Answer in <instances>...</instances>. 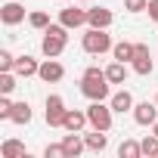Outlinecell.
Segmentation results:
<instances>
[{"label":"cell","mask_w":158,"mask_h":158,"mask_svg":"<svg viewBox=\"0 0 158 158\" xmlns=\"http://www.w3.org/2000/svg\"><path fill=\"white\" fill-rule=\"evenodd\" d=\"M81 93L93 102V99H109V77H106V68H96V65H90L87 71H84V77H81Z\"/></svg>","instance_id":"obj_1"},{"label":"cell","mask_w":158,"mask_h":158,"mask_svg":"<svg viewBox=\"0 0 158 158\" xmlns=\"http://www.w3.org/2000/svg\"><path fill=\"white\" fill-rule=\"evenodd\" d=\"M65 47H68V28H65L62 22H59V25H50V28L44 31V40H40L44 56H47V59H56Z\"/></svg>","instance_id":"obj_2"},{"label":"cell","mask_w":158,"mask_h":158,"mask_svg":"<svg viewBox=\"0 0 158 158\" xmlns=\"http://www.w3.org/2000/svg\"><path fill=\"white\" fill-rule=\"evenodd\" d=\"M81 44H84V53H90V56H102V53H109V50L115 47L112 37L106 34V28H90Z\"/></svg>","instance_id":"obj_3"},{"label":"cell","mask_w":158,"mask_h":158,"mask_svg":"<svg viewBox=\"0 0 158 158\" xmlns=\"http://www.w3.org/2000/svg\"><path fill=\"white\" fill-rule=\"evenodd\" d=\"M87 118H90V127H96V130H112V106H106L102 99H93L90 106H87Z\"/></svg>","instance_id":"obj_4"},{"label":"cell","mask_w":158,"mask_h":158,"mask_svg":"<svg viewBox=\"0 0 158 158\" xmlns=\"http://www.w3.org/2000/svg\"><path fill=\"white\" fill-rule=\"evenodd\" d=\"M65 99L62 96H56V93H50L47 96V124L50 127H62V121H65Z\"/></svg>","instance_id":"obj_5"},{"label":"cell","mask_w":158,"mask_h":158,"mask_svg":"<svg viewBox=\"0 0 158 158\" xmlns=\"http://www.w3.org/2000/svg\"><path fill=\"white\" fill-rule=\"evenodd\" d=\"M133 121L136 124H143V127H152L155 121H158V102H136L133 106Z\"/></svg>","instance_id":"obj_6"},{"label":"cell","mask_w":158,"mask_h":158,"mask_svg":"<svg viewBox=\"0 0 158 158\" xmlns=\"http://www.w3.org/2000/svg\"><path fill=\"white\" fill-rule=\"evenodd\" d=\"M0 22H3L6 28H13V25L25 22V6H22V3H16V0L3 3V10H0Z\"/></svg>","instance_id":"obj_7"},{"label":"cell","mask_w":158,"mask_h":158,"mask_svg":"<svg viewBox=\"0 0 158 158\" xmlns=\"http://www.w3.org/2000/svg\"><path fill=\"white\" fill-rule=\"evenodd\" d=\"M112 22H115L112 10H106V6H90L87 10V25L90 28H109Z\"/></svg>","instance_id":"obj_8"},{"label":"cell","mask_w":158,"mask_h":158,"mask_svg":"<svg viewBox=\"0 0 158 158\" xmlns=\"http://www.w3.org/2000/svg\"><path fill=\"white\" fill-rule=\"evenodd\" d=\"M37 77H40L44 84H56V81H62V77H65V68H62V65H59L56 59H47V62L40 65Z\"/></svg>","instance_id":"obj_9"},{"label":"cell","mask_w":158,"mask_h":158,"mask_svg":"<svg viewBox=\"0 0 158 158\" xmlns=\"http://www.w3.org/2000/svg\"><path fill=\"white\" fill-rule=\"evenodd\" d=\"M59 22H62L65 28H81V25H87V10H77V6H65V10L59 13Z\"/></svg>","instance_id":"obj_10"},{"label":"cell","mask_w":158,"mask_h":158,"mask_svg":"<svg viewBox=\"0 0 158 158\" xmlns=\"http://www.w3.org/2000/svg\"><path fill=\"white\" fill-rule=\"evenodd\" d=\"M62 149H65V158H77V155L87 149V143H84V136H77L74 130H68L62 136Z\"/></svg>","instance_id":"obj_11"},{"label":"cell","mask_w":158,"mask_h":158,"mask_svg":"<svg viewBox=\"0 0 158 158\" xmlns=\"http://www.w3.org/2000/svg\"><path fill=\"white\" fill-rule=\"evenodd\" d=\"M84 124H90L87 112H77V109H68V112H65V121H62V127H65V130L81 133V130H84Z\"/></svg>","instance_id":"obj_12"},{"label":"cell","mask_w":158,"mask_h":158,"mask_svg":"<svg viewBox=\"0 0 158 158\" xmlns=\"http://www.w3.org/2000/svg\"><path fill=\"white\" fill-rule=\"evenodd\" d=\"M109 106H112V112H118V115H124V112H133V96L127 93V90H118V93H112V99H109Z\"/></svg>","instance_id":"obj_13"},{"label":"cell","mask_w":158,"mask_h":158,"mask_svg":"<svg viewBox=\"0 0 158 158\" xmlns=\"http://www.w3.org/2000/svg\"><path fill=\"white\" fill-rule=\"evenodd\" d=\"M19 77H31V74H37L40 71V65H37V59L34 56H16V68H13Z\"/></svg>","instance_id":"obj_14"},{"label":"cell","mask_w":158,"mask_h":158,"mask_svg":"<svg viewBox=\"0 0 158 158\" xmlns=\"http://www.w3.org/2000/svg\"><path fill=\"white\" fill-rule=\"evenodd\" d=\"M84 143H87V149L90 152H106V146H109V136H106V130H90V133H84Z\"/></svg>","instance_id":"obj_15"},{"label":"cell","mask_w":158,"mask_h":158,"mask_svg":"<svg viewBox=\"0 0 158 158\" xmlns=\"http://www.w3.org/2000/svg\"><path fill=\"white\" fill-rule=\"evenodd\" d=\"M106 77H109V84H124L127 81V62H112L109 68H106Z\"/></svg>","instance_id":"obj_16"},{"label":"cell","mask_w":158,"mask_h":158,"mask_svg":"<svg viewBox=\"0 0 158 158\" xmlns=\"http://www.w3.org/2000/svg\"><path fill=\"white\" fill-rule=\"evenodd\" d=\"M0 155H3V158H25V143L22 139H3Z\"/></svg>","instance_id":"obj_17"},{"label":"cell","mask_w":158,"mask_h":158,"mask_svg":"<svg viewBox=\"0 0 158 158\" xmlns=\"http://www.w3.org/2000/svg\"><path fill=\"white\" fill-rule=\"evenodd\" d=\"M112 56H115L118 62H133V56H136V44L121 40V44H115V47H112Z\"/></svg>","instance_id":"obj_18"},{"label":"cell","mask_w":158,"mask_h":158,"mask_svg":"<svg viewBox=\"0 0 158 158\" xmlns=\"http://www.w3.org/2000/svg\"><path fill=\"white\" fill-rule=\"evenodd\" d=\"M31 118H34V112H31L28 102H16V106H13V115H10L13 124H28Z\"/></svg>","instance_id":"obj_19"},{"label":"cell","mask_w":158,"mask_h":158,"mask_svg":"<svg viewBox=\"0 0 158 158\" xmlns=\"http://www.w3.org/2000/svg\"><path fill=\"white\" fill-rule=\"evenodd\" d=\"M139 155H143V146L136 139H124L118 146V158H139Z\"/></svg>","instance_id":"obj_20"},{"label":"cell","mask_w":158,"mask_h":158,"mask_svg":"<svg viewBox=\"0 0 158 158\" xmlns=\"http://www.w3.org/2000/svg\"><path fill=\"white\" fill-rule=\"evenodd\" d=\"M28 25H31V28H37V31H47L53 22H50V16H47L44 10H37V13H31V16H28Z\"/></svg>","instance_id":"obj_21"},{"label":"cell","mask_w":158,"mask_h":158,"mask_svg":"<svg viewBox=\"0 0 158 158\" xmlns=\"http://www.w3.org/2000/svg\"><path fill=\"white\" fill-rule=\"evenodd\" d=\"M130 65H133V71H136V74H143V77H146V74H152V68H155V65H152V59H149V53H146V56H133V62H130Z\"/></svg>","instance_id":"obj_22"},{"label":"cell","mask_w":158,"mask_h":158,"mask_svg":"<svg viewBox=\"0 0 158 158\" xmlns=\"http://www.w3.org/2000/svg\"><path fill=\"white\" fill-rule=\"evenodd\" d=\"M16 77H19L16 71H0V93L10 96V93L16 90Z\"/></svg>","instance_id":"obj_23"},{"label":"cell","mask_w":158,"mask_h":158,"mask_svg":"<svg viewBox=\"0 0 158 158\" xmlns=\"http://www.w3.org/2000/svg\"><path fill=\"white\" fill-rule=\"evenodd\" d=\"M139 146H143V155H149V158H155V155H158V136H155V133H149Z\"/></svg>","instance_id":"obj_24"},{"label":"cell","mask_w":158,"mask_h":158,"mask_svg":"<svg viewBox=\"0 0 158 158\" xmlns=\"http://www.w3.org/2000/svg\"><path fill=\"white\" fill-rule=\"evenodd\" d=\"M16 68V56L10 50H0V71H13Z\"/></svg>","instance_id":"obj_25"},{"label":"cell","mask_w":158,"mask_h":158,"mask_svg":"<svg viewBox=\"0 0 158 158\" xmlns=\"http://www.w3.org/2000/svg\"><path fill=\"white\" fill-rule=\"evenodd\" d=\"M124 10L127 13H146L149 10V0H124Z\"/></svg>","instance_id":"obj_26"},{"label":"cell","mask_w":158,"mask_h":158,"mask_svg":"<svg viewBox=\"0 0 158 158\" xmlns=\"http://www.w3.org/2000/svg\"><path fill=\"white\" fill-rule=\"evenodd\" d=\"M13 106H16V102H13L6 93L0 96V118H3V121H10V115H13Z\"/></svg>","instance_id":"obj_27"},{"label":"cell","mask_w":158,"mask_h":158,"mask_svg":"<svg viewBox=\"0 0 158 158\" xmlns=\"http://www.w3.org/2000/svg\"><path fill=\"white\" fill-rule=\"evenodd\" d=\"M44 155H47V158H65V149H62V143H50V146L44 149Z\"/></svg>","instance_id":"obj_28"},{"label":"cell","mask_w":158,"mask_h":158,"mask_svg":"<svg viewBox=\"0 0 158 158\" xmlns=\"http://www.w3.org/2000/svg\"><path fill=\"white\" fill-rule=\"evenodd\" d=\"M146 13H149V19L158 22V0H149V10H146Z\"/></svg>","instance_id":"obj_29"},{"label":"cell","mask_w":158,"mask_h":158,"mask_svg":"<svg viewBox=\"0 0 158 158\" xmlns=\"http://www.w3.org/2000/svg\"><path fill=\"white\" fill-rule=\"evenodd\" d=\"M152 133H155V136H158V121H155V124H152Z\"/></svg>","instance_id":"obj_30"},{"label":"cell","mask_w":158,"mask_h":158,"mask_svg":"<svg viewBox=\"0 0 158 158\" xmlns=\"http://www.w3.org/2000/svg\"><path fill=\"white\" fill-rule=\"evenodd\" d=\"M62 3H68V0H62Z\"/></svg>","instance_id":"obj_31"},{"label":"cell","mask_w":158,"mask_h":158,"mask_svg":"<svg viewBox=\"0 0 158 158\" xmlns=\"http://www.w3.org/2000/svg\"><path fill=\"white\" fill-rule=\"evenodd\" d=\"M155 102H158V96H155Z\"/></svg>","instance_id":"obj_32"}]
</instances>
